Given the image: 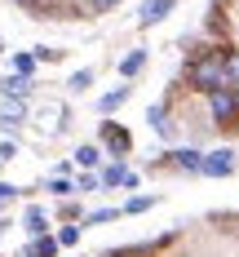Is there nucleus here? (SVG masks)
<instances>
[{
    "mask_svg": "<svg viewBox=\"0 0 239 257\" xmlns=\"http://www.w3.org/2000/svg\"><path fill=\"white\" fill-rule=\"evenodd\" d=\"M0 53H5V40H0Z\"/></svg>",
    "mask_w": 239,
    "mask_h": 257,
    "instance_id": "nucleus-30",
    "label": "nucleus"
},
{
    "mask_svg": "<svg viewBox=\"0 0 239 257\" xmlns=\"http://www.w3.org/2000/svg\"><path fill=\"white\" fill-rule=\"evenodd\" d=\"M186 84L195 93H217L226 89V71H221V49H199L186 62Z\"/></svg>",
    "mask_w": 239,
    "mask_h": 257,
    "instance_id": "nucleus-1",
    "label": "nucleus"
},
{
    "mask_svg": "<svg viewBox=\"0 0 239 257\" xmlns=\"http://www.w3.org/2000/svg\"><path fill=\"white\" fill-rule=\"evenodd\" d=\"M0 169H5V160H0Z\"/></svg>",
    "mask_w": 239,
    "mask_h": 257,
    "instance_id": "nucleus-31",
    "label": "nucleus"
},
{
    "mask_svg": "<svg viewBox=\"0 0 239 257\" xmlns=\"http://www.w3.org/2000/svg\"><path fill=\"white\" fill-rule=\"evenodd\" d=\"M0 98L27 102V98H31V76H18V71H9V76L0 80Z\"/></svg>",
    "mask_w": 239,
    "mask_h": 257,
    "instance_id": "nucleus-8",
    "label": "nucleus"
},
{
    "mask_svg": "<svg viewBox=\"0 0 239 257\" xmlns=\"http://www.w3.org/2000/svg\"><path fill=\"white\" fill-rule=\"evenodd\" d=\"M93 80H98V71H93V67H80V71H71V76H67V93H89V89H93Z\"/></svg>",
    "mask_w": 239,
    "mask_h": 257,
    "instance_id": "nucleus-12",
    "label": "nucleus"
},
{
    "mask_svg": "<svg viewBox=\"0 0 239 257\" xmlns=\"http://www.w3.org/2000/svg\"><path fill=\"white\" fill-rule=\"evenodd\" d=\"M208 98V120L217 128H239V89H217Z\"/></svg>",
    "mask_w": 239,
    "mask_h": 257,
    "instance_id": "nucleus-2",
    "label": "nucleus"
},
{
    "mask_svg": "<svg viewBox=\"0 0 239 257\" xmlns=\"http://www.w3.org/2000/svg\"><path fill=\"white\" fill-rule=\"evenodd\" d=\"M31 124L40 128V138H58L62 128L71 124V115H67L62 102H40V106H31Z\"/></svg>",
    "mask_w": 239,
    "mask_h": 257,
    "instance_id": "nucleus-3",
    "label": "nucleus"
},
{
    "mask_svg": "<svg viewBox=\"0 0 239 257\" xmlns=\"http://www.w3.org/2000/svg\"><path fill=\"white\" fill-rule=\"evenodd\" d=\"M14 71L18 76H36V53H18L14 58Z\"/></svg>",
    "mask_w": 239,
    "mask_h": 257,
    "instance_id": "nucleus-23",
    "label": "nucleus"
},
{
    "mask_svg": "<svg viewBox=\"0 0 239 257\" xmlns=\"http://www.w3.org/2000/svg\"><path fill=\"white\" fill-rule=\"evenodd\" d=\"M98 138H102V151L111 155V160H124V155L133 151V138L124 124H115V120H102L98 124Z\"/></svg>",
    "mask_w": 239,
    "mask_h": 257,
    "instance_id": "nucleus-4",
    "label": "nucleus"
},
{
    "mask_svg": "<svg viewBox=\"0 0 239 257\" xmlns=\"http://www.w3.org/2000/svg\"><path fill=\"white\" fill-rule=\"evenodd\" d=\"M53 239H58V248H76V244H80V226H62Z\"/></svg>",
    "mask_w": 239,
    "mask_h": 257,
    "instance_id": "nucleus-22",
    "label": "nucleus"
},
{
    "mask_svg": "<svg viewBox=\"0 0 239 257\" xmlns=\"http://www.w3.org/2000/svg\"><path fill=\"white\" fill-rule=\"evenodd\" d=\"M98 186H102V178H98L93 169H84V173L76 178V191H98Z\"/></svg>",
    "mask_w": 239,
    "mask_h": 257,
    "instance_id": "nucleus-24",
    "label": "nucleus"
},
{
    "mask_svg": "<svg viewBox=\"0 0 239 257\" xmlns=\"http://www.w3.org/2000/svg\"><path fill=\"white\" fill-rule=\"evenodd\" d=\"M173 164H177L182 173H199V164H204V151H195V147H177V151H173Z\"/></svg>",
    "mask_w": 239,
    "mask_h": 257,
    "instance_id": "nucleus-11",
    "label": "nucleus"
},
{
    "mask_svg": "<svg viewBox=\"0 0 239 257\" xmlns=\"http://www.w3.org/2000/svg\"><path fill=\"white\" fill-rule=\"evenodd\" d=\"M155 204H159V195H133L120 213H133V217H137V213H146V208H155Z\"/></svg>",
    "mask_w": 239,
    "mask_h": 257,
    "instance_id": "nucleus-20",
    "label": "nucleus"
},
{
    "mask_svg": "<svg viewBox=\"0 0 239 257\" xmlns=\"http://www.w3.org/2000/svg\"><path fill=\"white\" fill-rule=\"evenodd\" d=\"M129 93H133V84H115L111 93H102V102H98V115H115L120 106L129 102Z\"/></svg>",
    "mask_w": 239,
    "mask_h": 257,
    "instance_id": "nucleus-10",
    "label": "nucleus"
},
{
    "mask_svg": "<svg viewBox=\"0 0 239 257\" xmlns=\"http://www.w3.org/2000/svg\"><path fill=\"white\" fill-rule=\"evenodd\" d=\"M49 191L58 200H67V195H76V178H62V173H58V178H49Z\"/></svg>",
    "mask_w": 239,
    "mask_h": 257,
    "instance_id": "nucleus-21",
    "label": "nucleus"
},
{
    "mask_svg": "<svg viewBox=\"0 0 239 257\" xmlns=\"http://www.w3.org/2000/svg\"><path fill=\"white\" fill-rule=\"evenodd\" d=\"M14 5H18V9H31V5H36V0H14Z\"/></svg>",
    "mask_w": 239,
    "mask_h": 257,
    "instance_id": "nucleus-29",
    "label": "nucleus"
},
{
    "mask_svg": "<svg viewBox=\"0 0 239 257\" xmlns=\"http://www.w3.org/2000/svg\"><path fill=\"white\" fill-rule=\"evenodd\" d=\"M36 53V62H58L62 58V49H49V45H40V49H31Z\"/></svg>",
    "mask_w": 239,
    "mask_h": 257,
    "instance_id": "nucleus-26",
    "label": "nucleus"
},
{
    "mask_svg": "<svg viewBox=\"0 0 239 257\" xmlns=\"http://www.w3.org/2000/svg\"><path fill=\"white\" fill-rule=\"evenodd\" d=\"M14 155H18V142H14V138H5V142H0V160H5V164H9V160H14Z\"/></svg>",
    "mask_w": 239,
    "mask_h": 257,
    "instance_id": "nucleus-28",
    "label": "nucleus"
},
{
    "mask_svg": "<svg viewBox=\"0 0 239 257\" xmlns=\"http://www.w3.org/2000/svg\"><path fill=\"white\" fill-rule=\"evenodd\" d=\"M235 151H230V147H217V151H208L204 155V164H199V173H204V178H230V173H235Z\"/></svg>",
    "mask_w": 239,
    "mask_h": 257,
    "instance_id": "nucleus-5",
    "label": "nucleus"
},
{
    "mask_svg": "<svg viewBox=\"0 0 239 257\" xmlns=\"http://www.w3.org/2000/svg\"><path fill=\"white\" fill-rule=\"evenodd\" d=\"M23 120H27V102H14V98L0 102V133H5V138H14V133L23 128Z\"/></svg>",
    "mask_w": 239,
    "mask_h": 257,
    "instance_id": "nucleus-7",
    "label": "nucleus"
},
{
    "mask_svg": "<svg viewBox=\"0 0 239 257\" xmlns=\"http://www.w3.org/2000/svg\"><path fill=\"white\" fill-rule=\"evenodd\" d=\"M235 23H239V14H235Z\"/></svg>",
    "mask_w": 239,
    "mask_h": 257,
    "instance_id": "nucleus-32",
    "label": "nucleus"
},
{
    "mask_svg": "<svg viewBox=\"0 0 239 257\" xmlns=\"http://www.w3.org/2000/svg\"><path fill=\"white\" fill-rule=\"evenodd\" d=\"M146 62H151V53H146L142 45H137V49H129L124 58H120V76H124V80L142 76V67H146Z\"/></svg>",
    "mask_w": 239,
    "mask_h": 257,
    "instance_id": "nucleus-9",
    "label": "nucleus"
},
{
    "mask_svg": "<svg viewBox=\"0 0 239 257\" xmlns=\"http://www.w3.org/2000/svg\"><path fill=\"white\" fill-rule=\"evenodd\" d=\"M221 71H226V89H239V49H221Z\"/></svg>",
    "mask_w": 239,
    "mask_h": 257,
    "instance_id": "nucleus-16",
    "label": "nucleus"
},
{
    "mask_svg": "<svg viewBox=\"0 0 239 257\" xmlns=\"http://www.w3.org/2000/svg\"><path fill=\"white\" fill-rule=\"evenodd\" d=\"M58 239L53 235H31V244H27V257H58Z\"/></svg>",
    "mask_w": 239,
    "mask_h": 257,
    "instance_id": "nucleus-13",
    "label": "nucleus"
},
{
    "mask_svg": "<svg viewBox=\"0 0 239 257\" xmlns=\"http://www.w3.org/2000/svg\"><path fill=\"white\" fill-rule=\"evenodd\" d=\"M173 9H177V0H142V5H137V27L151 31V27H159L168 18Z\"/></svg>",
    "mask_w": 239,
    "mask_h": 257,
    "instance_id": "nucleus-6",
    "label": "nucleus"
},
{
    "mask_svg": "<svg viewBox=\"0 0 239 257\" xmlns=\"http://www.w3.org/2000/svg\"><path fill=\"white\" fill-rule=\"evenodd\" d=\"M98 178H102V186H124L129 169H124V160H115V164H106V169L98 173Z\"/></svg>",
    "mask_w": 239,
    "mask_h": 257,
    "instance_id": "nucleus-18",
    "label": "nucleus"
},
{
    "mask_svg": "<svg viewBox=\"0 0 239 257\" xmlns=\"http://www.w3.org/2000/svg\"><path fill=\"white\" fill-rule=\"evenodd\" d=\"M80 5H84V0H80Z\"/></svg>",
    "mask_w": 239,
    "mask_h": 257,
    "instance_id": "nucleus-33",
    "label": "nucleus"
},
{
    "mask_svg": "<svg viewBox=\"0 0 239 257\" xmlns=\"http://www.w3.org/2000/svg\"><path fill=\"white\" fill-rule=\"evenodd\" d=\"M18 195H23V191H18L14 182H0V208L9 204V200H18Z\"/></svg>",
    "mask_w": 239,
    "mask_h": 257,
    "instance_id": "nucleus-27",
    "label": "nucleus"
},
{
    "mask_svg": "<svg viewBox=\"0 0 239 257\" xmlns=\"http://www.w3.org/2000/svg\"><path fill=\"white\" fill-rule=\"evenodd\" d=\"M115 217H124V213H120V208H93V213H84L80 222H84V226H102V222H115Z\"/></svg>",
    "mask_w": 239,
    "mask_h": 257,
    "instance_id": "nucleus-19",
    "label": "nucleus"
},
{
    "mask_svg": "<svg viewBox=\"0 0 239 257\" xmlns=\"http://www.w3.org/2000/svg\"><path fill=\"white\" fill-rule=\"evenodd\" d=\"M146 120H151V128H155L159 138H173V124H168V106H164V102L151 106V111H146Z\"/></svg>",
    "mask_w": 239,
    "mask_h": 257,
    "instance_id": "nucleus-15",
    "label": "nucleus"
},
{
    "mask_svg": "<svg viewBox=\"0 0 239 257\" xmlns=\"http://www.w3.org/2000/svg\"><path fill=\"white\" fill-rule=\"evenodd\" d=\"M115 5H124V0H84V9H89V14H111Z\"/></svg>",
    "mask_w": 239,
    "mask_h": 257,
    "instance_id": "nucleus-25",
    "label": "nucleus"
},
{
    "mask_svg": "<svg viewBox=\"0 0 239 257\" xmlns=\"http://www.w3.org/2000/svg\"><path fill=\"white\" fill-rule=\"evenodd\" d=\"M102 147H93V142H84V147H80V151H76V164H80V169H98V164H102Z\"/></svg>",
    "mask_w": 239,
    "mask_h": 257,
    "instance_id": "nucleus-17",
    "label": "nucleus"
},
{
    "mask_svg": "<svg viewBox=\"0 0 239 257\" xmlns=\"http://www.w3.org/2000/svg\"><path fill=\"white\" fill-rule=\"evenodd\" d=\"M67 257H71V253H67Z\"/></svg>",
    "mask_w": 239,
    "mask_h": 257,
    "instance_id": "nucleus-34",
    "label": "nucleus"
},
{
    "mask_svg": "<svg viewBox=\"0 0 239 257\" xmlns=\"http://www.w3.org/2000/svg\"><path fill=\"white\" fill-rule=\"evenodd\" d=\"M23 231L27 235H49V217H45V208H27V217H23Z\"/></svg>",
    "mask_w": 239,
    "mask_h": 257,
    "instance_id": "nucleus-14",
    "label": "nucleus"
}]
</instances>
